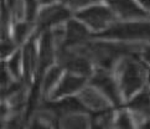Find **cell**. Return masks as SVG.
Returning <instances> with one entry per match:
<instances>
[{"mask_svg":"<svg viewBox=\"0 0 150 129\" xmlns=\"http://www.w3.org/2000/svg\"><path fill=\"white\" fill-rule=\"evenodd\" d=\"M104 1L115 13V15L123 19H144L148 18L150 14L144 10L135 0H104Z\"/></svg>","mask_w":150,"mask_h":129,"instance_id":"6","label":"cell"},{"mask_svg":"<svg viewBox=\"0 0 150 129\" xmlns=\"http://www.w3.org/2000/svg\"><path fill=\"white\" fill-rule=\"evenodd\" d=\"M76 18L94 31H104L115 23V13L109 6L100 4L78 10Z\"/></svg>","mask_w":150,"mask_h":129,"instance_id":"3","label":"cell"},{"mask_svg":"<svg viewBox=\"0 0 150 129\" xmlns=\"http://www.w3.org/2000/svg\"><path fill=\"white\" fill-rule=\"evenodd\" d=\"M102 39L112 40H144L150 41V23H122L113 24L98 35Z\"/></svg>","mask_w":150,"mask_h":129,"instance_id":"2","label":"cell"},{"mask_svg":"<svg viewBox=\"0 0 150 129\" xmlns=\"http://www.w3.org/2000/svg\"><path fill=\"white\" fill-rule=\"evenodd\" d=\"M37 1H39V4L42 5V6H46V5L53 4V3H55V0H37Z\"/></svg>","mask_w":150,"mask_h":129,"instance_id":"25","label":"cell"},{"mask_svg":"<svg viewBox=\"0 0 150 129\" xmlns=\"http://www.w3.org/2000/svg\"><path fill=\"white\" fill-rule=\"evenodd\" d=\"M148 79H149V83H150V69H148Z\"/></svg>","mask_w":150,"mask_h":129,"instance_id":"26","label":"cell"},{"mask_svg":"<svg viewBox=\"0 0 150 129\" xmlns=\"http://www.w3.org/2000/svg\"><path fill=\"white\" fill-rule=\"evenodd\" d=\"M91 82H92V84L94 87L97 89H99L114 106H117V107L120 106L122 97L119 93V89H118L113 78H112L103 68H102V71L99 69V71H97L93 74Z\"/></svg>","mask_w":150,"mask_h":129,"instance_id":"5","label":"cell"},{"mask_svg":"<svg viewBox=\"0 0 150 129\" xmlns=\"http://www.w3.org/2000/svg\"><path fill=\"white\" fill-rule=\"evenodd\" d=\"M55 36L53 32L49 29L44 30L41 34L40 40V50H39V68L40 71H44L46 67L51 66V63L55 58Z\"/></svg>","mask_w":150,"mask_h":129,"instance_id":"8","label":"cell"},{"mask_svg":"<svg viewBox=\"0 0 150 129\" xmlns=\"http://www.w3.org/2000/svg\"><path fill=\"white\" fill-rule=\"evenodd\" d=\"M14 44L10 40H8V39H3V41H1V57H6V56H9L10 53L13 52V50H14Z\"/></svg>","mask_w":150,"mask_h":129,"instance_id":"22","label":"cell"},{"mask_svg":"<svg viewBox=\"0 0 150 129\" xmlns=\"http://www.w3.org/2000/svg\"><path fill=\"white\" fill-rule=\"evenodd\" d=\"M66 36L63 44L66 46H78L86 42L89 36V30L87 25L83 24L81 20H67L66 24Z\"/></svg>","mask_w":150,"mask_h":129,"instance_id":"9","label":"cell"},{"mask_svg":"<svg viewBox=\"0 0 150 129\" xmlns=\"http://www.w3.org/2000/svg\"><path fill=\"white\" fill-rule=\"evenodd\" d=\"M23 62H24V72L28 79H30L31 73H33L36 66L39 64V56H36V48L34 40H30L29 44L25 46V50L23 52Z\"/></svg>","mask_w":150,"mask_h":129,"instance_id":"13","label":"cell"},{"mask_svg":"<svg viewBox=\"0 0 150 129\" xmlns=\"http://www.w3.org/2000/svg\"><path fill=\"white\" fill-rule=\"evenodd\" d=\"M129 108L133 111V113L143 117H150V89L148 87L143 88L142 92L134 96L129 103Z\"/></svg>","mask_w":150,"mask_h":129,"instance_id":"11","label":"cell"},{"mask_svg":"<svg viewBox=\"0 0 150 129\" xmlns=\"http://www.w3.org/2000/svg\"><path fill=\"white\" fill-rule=\"evenodd\" d=\"M142 57L150 64V46H146L145 48L142 50Z\"/></svg>","mask_w":150,"mask_h":129,"instance_id":"23","label":"cell"},{"mask_svg":"<svg viewBox=\"0 0 150 129\" xmlns=\"http://www.w3.org/2000/svg\"><path fill=\"white\" fill-rule=\"evenodd\" d=\"M51 107L49 108L55 112L57 116H67L72 114V113H82L87 109V107L84 106L82 101H79L76 97H65L63 99L56 102V103L50 104Z\"/></svg>","mask_w":150,"mask_h":129,"instance_id":"10","label":"cell"},{"mask_svg":"<svg viewBox=\"0 0 150 129\" xmlns=\"http://www.w3.org/2000/svg\"><path fill=\"white\" fill-rule=\"evenodd\" d=\"M71 16V9L65 4H50L42 6L37 15V26L39 31L47 30L49 28H55Z\"/></svg>","mask_w":150,"mask_h":129,"instance_id":"4","label":"cell"},{"mask_svg":"<svg viewBox=\"0 0 150 129\" xmlns=\"http://www.w3.org/2000/svg\"><path fill=\"white\" fill-rule=\"evenodd\" d=\"M61 67H51L46 72V74L44 76V81H42V91L45 93L50 92L53 86L57 83V81L61 77Z\"/></svg>","mask_w":150,"mask_h":129,"instance_id":"15","label":"cell"},{"mask_svg":"<svg viewBox=\"0 0 150 129\" xmlns=\"http://www.w3.org/2000/svg\"><path fill=\"white\" fill-rule=\"evenodd\" d=\"M81 101L86 107H89L96 112L108 108L107 99L93 88H84L81 92Z\"/></svg>","mask_w":150,"mask_h":129,"instance_id":"12","label":"cell"},{"mask_svg":"<svg viewBox=\"0 0 150 129\" xmlns=\"http://www.w3.org/2000/svg\"><path fill=\"white\" fill-rule=\"evenodd\" d=\"M112 120H113V112L109 108H105L102 111H97L96 116H93L92 125L98 128H105L110 125Z\"/></svg>","mask_w":150,"mask_h":129,"instance_id":"16","label":"cell"},{"mask_svg":"<svg viewBox=\"0 0 150 129\" xmlns=\"http://www.w3.org/2000/svg\"><path fill=\"white\" fill-rule=\"evenodd\" d=\"M138 3L140 4V6L146 10L148 13H150V0H138Z\"/></svg>","mask_w":150,"mask_h":129,"instance_id":"24","label":"cell"},{"mask_svg":"<svg viewBox=\"0 0 150 129\" xmlns=\"http://www.w3.org/2000/svg\"><path fill=\"white\" fill-rule=\"evenodd\" d=\"M39 1L37 0H25V16L28 21H34L39 15Z\"/></svg>","mask_w":150,"mask_h":129,"instance_id":"20","label":"cell"},{"mask_svg":"<svg viewBox=\"0 0 150 129\" xmlns=\"http://www.w3.org/2000/svg\"><path fill=\"white\" fill-rule=\"evenodd\" d=\"M24 62H23V56H21V52L16 51L14 55L10 57V60L8 62V68L9 71L11 72L13 77L19 78L21 76V72L24 71Z\"/></svg>","mask_w":150,"mask_h":129,"instance_id":"17","label":"cell"},{"mask_svg":"<svg viewBox=\"0 0 150 129\" xmlns=\"http://www.w3.org/2000/svg\"><path fill=\"white\" fill-rule=\"evenodd\" d=\"M117 73L119 77L120 91L125 98H130L132 96H134V93H137L143 87L145 69L133 58L127 57L120 61Z\"/></svg>","mask_w":150,"mask_h":129,"instance_id":"1","label":"cell"},{"mask_svg":"<svg viewBox=\"0 0 150 129\" xmlns=\"http://www.w3.org/2000/svg\"><path fill=\"white\" fill-rule=\"evenodd\" d=\"M84 83H86V76L68 72L62 77L58 86H56V88L53 89L52 97L53 98H61V97L69 96L79 89H82Z\"/></svg>","mask_w":150,"mask_h":129,"instance_id":"7","label":"cell"},{"mask_svg":"<svg viewBox=\"0 0 150 129\" xmlns=\"http://www.w3.org/2000/svg\"><path fill=\"white\" fill-rule=\"evenodd\" d=\"M115 124L119 128H132L133 127V119L132 116L127 111H120L117 116Z\"/></svg>","mask_w":150,"mask_h":129,"instance_id":"21","label":"cell"},{"mask_svg":"<svg viewBox=\"0 0 150 129\" xmlns=\"http://www.w3.org/2000/svg\"><path fill=\"white\" fill-rule=\"evenodd\" d=\"M63 127H72V128H84L88 125L87 119L83 116H79L77 113H72V114H67L66 118L62 122Z\"/></svg>","mask_w":150,"mask_h":129,"instance_id":"18","label":"cell"},{"mask_svg":"<svg viewBox=\"0 0 150 129\" xmlns=\"http://www.w3.org/2000/svg\"><path fill=\"white\" fill-rule=\"evenodd\" d=\"M31 31H33V26H31V21H18L14 25V30H13V36L16 44H23L26 40Z\"/></svg>","mask_w":150,"mask_h":129,"instance_id":"14","label":"cell"},{"mask_svg":"<svg viewBox=\"0 0 150 129\" xmlns=\"http://www.w3.org/2000/svg\"><path fill=\"white\" fill-rule=\"evenodd\" d=\"M61 1L72 10H82L84 8H88L91 5L99 4L102 0H61Z\"/></svg>","mask_w":150,"mask_h":129,"instance_id":"19","label":"cell"}]
</instances>
